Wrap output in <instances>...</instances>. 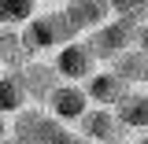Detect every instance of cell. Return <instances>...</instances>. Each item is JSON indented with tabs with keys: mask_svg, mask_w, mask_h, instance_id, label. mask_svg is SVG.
<instances>
[{
	"mask_svg": "<svg viewBox=\"0 0 148 144\" xmlns=\"http://www.w3.org/2000/svg\"><path fill=\"white\" fill-rule=\"evenodd\" d=\"M78 122H82V133H85L92 144H119V141H122V133H126V126L119 122V115L108 111V107L85 111Z\"/></svg>",
	"mask_w": 148,
	"mask_h": 144,
	"instance_id": "5",
	"label": "cell"
},
{
	"mask_svg": "<svg viewBox=\"0 0 148 144\" xmlns=\"http://www.w3.org/2000/svg\"><path fill=\"white\" fill-rule=\"evenodd\" d=\"M48 107H52L56 118H71V122H78L85 111H89V92L78 89V85H56L52 96H48Z\"/></svg>",
	"mask_w": 148,
	"mask_h": 144,
	"instance_id": "7",
	"label": "cell"
},
{
	"mask_svg": "<svg viewBox=\"0 0 148 144\" xmlns=\"http://www.w3.org/2000/svg\"><path fill=\"white\" fill-rule=\"evenodd\" d=\"M18 78L34 100H48L59 81V70H56V63H26V67H18Z\"/></svg>",
	"mask_w": 148,
	"mask_h": 144,
	"instance_id": "8",
	"label": "cell"
},
{
	"mask_svg": "<svg viewBox=\"0 0 148 144\" xmlns=\"http://www.w3.org/2000/svg\"><path fill=\"white\" fill-rule=\"evenodd\" d=\"M56 70L59 78H67V81H82V78H92L96 74V55H92L89 41H67V44H59V52H56Z\"/></svg>",
	"mask_w": 148,
	"mask_h": 144,
	"instance_id": "4",
	"label": "cell"
},
{
	"mask_svg": "<svg viewBox=\"0 0 148 144\" xmlns=\"http://www.w3.org/2000/svg\"><path fill=\"white\" fill-rule=\"evenodd\" d=\"M26 96H30V92H26V85H22V78H15V74H11V78H0V115H8V111H22L26 107Z\"/></svg>",
	"mask_w": 148,
	"mask_h": 144,
	"instance_id": "13",
	"label": "cell"
},
{
	"mask_svg": "<svg viewBox=\"0 0 148 144\" xmlns=\"http://www.w3.org/2000/svg\"><path fill=\"white\" fill-rule=\"evenodd\" d=\"M137 44L148 52V22H141V33H137Z\"/></svg>",
	"mask_w": 148,
	"mask_h": 144,
	"instance_id": "16",
	"label": "cell"
},
{
	"mask_svg": "<svg viewBox=\"0 0 148 144\" xmlns=\"http://www.w3.org/2000/svg\"><path fill=\"white\" fill-rule=\"evenodd\" d=\"M115 115H119L122 126L148 129V92H126V96L115 104Z\"/></svg>",
	"mask_w": 148,
	"mask_h": 144,
	"instance_id": "11",
	"label": "cell"
},
{
	"mask_svg": "<svg viewBox=\"0 0 148 144\" xmlns=\"http://www.w3.org/2000/svg\"><path fill=\"white\" fill-rule=\"evenodd\" d=\"M26 30H22V41H26V48L30 52H45V48H59V44H67L78 37V30L71 26V18L63 8H56V11H45V15H34L30 22H22Z\"/></svg>",
	"mask_w": 148,
	"mask_h": 144,
	"instance_id": "1",
	"label": "cell"
},
{
	"mask_svg": "<svg viewBox=\"0 0 148 144\" xmlns=\"http://www.w3.org/2000/svg\"><path fill=\"white\" fill-rule=\"evenodd\" d=\"M137 144H148V133H145V137H141V141H137Z\"/></svg>",
	"mask_w": 148,
	"mask_h": 144,
	"instance_id": "19",
	"label": "cell"
},
{
	"mask_svg": "<svg viewBox=\"0 0 148 144\" xmlns=\"http://www.w3.org/2000/svg\"><path fill=\"white\" fill-rule=\"evenodd\" d=\"M56 4H71V0H56Z\"/></svg>",
	"mask_w": 148,
	"mask_h": 144,
	"instance_id": "20",
	"label": "cell"
},
{
	"mask_svg": "<svg viewBox=\"0 0 148 144\" xmlns=\"http://www.w3.org/2000/svg\"><path fill=\"white\" fill-rule=\"evenodd\" d=\"M137 33H141V22H133V18H115V22H104V26H96L89 33V48L96 59H115L119 52H126L137 44Z\"/></svg>",
	"mask_w": 148,
	"mask_h": 144,
	"instance_id": "2",
	"label": "cell"
},
{
	"mask_svg": "<svg viewBox=\"0 0 148 144\" xmlns=\"http://www.w3.org/2000/svg\"><path fill=\"white\" fill-rule=\"evenodd\" d=\"M30 48L22 41V30H0V67H26L30 63Z\"/></svg>",
	"mask_w": 148,
	"mask_h": 144,
	"instance_id": "12",
	"label": "cell"
},
{
	"mask_svg": "<svg viewBox=\"0 0 148 144\" xmlns=\"http://www.w3.org/2000/svg\"><path fill=\"white\" fill-rule=\"evenodd\" d=\"M63 11H67V18H71V26L78 30V33H92L96 26L108 22L111 4L108 0H71Z\"/></svg>",
	"mask_w": 148,
	"mask_h": 144,
	"instance_id": "6",
	"label": "cell"
},
{
	"mask_svg": "<svg viewBox=\"0 0 148 144\" xmlns=\"http://www.w3.org/2000/svg\"><path fill=\"white\" fill-rule=\"evenodd\" d=\"M15 137L22 144H63V137H67V129L59 126V118H52V115H45V111H18L15 115Z\"/></svg>",
	"mask_w": 148,
	"mask_h": 144,
	"instance_id": "3",
	"label": "cell"
},
{
	"mask_svg": "<svg viewBox=\"0 0 148 144\" xmlns=\"http://www.w3.org/2000/svg\"><path fill=\"white\" fill-rule=\"evenodd\" d=\"M111 15L119 18H133V22H148V0H108Z\"/></svg>",
	"mask_w": 148,
	"mask_h": 144,
	"instance_id": "15",
	"label": "cell"
},
{
	"mask_svg": "<svg viewBox=\"0 0 148 144\" xmlns=\"http://www.w3.org/2000/svg\"><path fill=\"white\" fill-rule=\"evenodd\" d=\"M111 70L119 74L122 81H130V85L148 81V52L141 48V44H133V48H126V52H119L115 59H111Z\"/></svg>",
	"mask_w": 148,
	"mask_h": 144,
	"instance_id": "10",
	"label": "cell"
},
{
	"mask_svg": "<svg viewBox=\"0 0 148 144\" xmlns=\"http://www.w3.org/2000/svg\"><path fill=\"white\" fill-rule=\"evenodd\" d=\"M37 15V0H0V22H30Z\"/></svg>",
	"mask_w": 148,
	"mask_h": 144,
	"instance_id": "14",
	"label": "cell"
},
{
	"mask_svg": "<svg viewBox=\"0 0 148 144\" xmlns=\"http://www.w3.org/2000/svg\"><path fill=\"white\" fill-rule=\"evenodd\" d=\"M8 137V122H4V115H0V141Z\"/></svg>",
	"mask_w": 148,
	"mask_h": 144,
	"instance_id": "17",
	"label": "cell"
},
{
	"mask_svg": "<svg viewBox=\"0 0 148 144\" xmlns=\"http://www.w3.org/2000/svg\"><path fill=\"white\" fill-rule=\"evenodd\" d=\"M89 100H96L100 107H111V104H119L122 96L130 92V81H122L115 70H96L89 78Z\"/></svg>",
	"mask_w": 148,
	"mask_h": 144,
	"instance_id": "9",
	"label": "cell"
},
{
	"mask_svg": "<svg viewBox=\"0 0 148 144\" xmlns=\"http://www.w3.org/2000/svg\"><path fill=\"white\" fill-rule=\"evenodd\" d=\"M0 144H22V141H18L15 133H11V137H4V141H0Z\"/></svg>",
	"mask_w": 148,
	"mask_h": 144,
	"instance_id": "18",
	"label": "cell"
}]
</instances>
